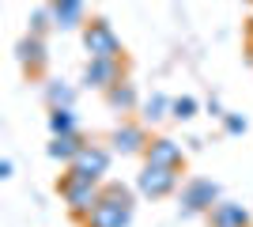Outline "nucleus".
Here are the masks:
<instances>
[{"label":"nucleus","instance_id":"1","mask_svg":"<svg viewBox=\"0 0 253 227\" xmlns=\"http://www.w3.org/2000/svg\"><path fill=\"white\" fill-rule=\"evenodd\" d=\"M132 220V193H128L125 185H102V193H98V205L91 208V216L84 220V227H125Z\"/></svg>","mask_w":253,"mask_h":227},{"label":"nucleus","instance_id":"2","mask_svg":"<svg viewBox=\"0 0 253 227\" xmlns=\"http://www.w3.org/2000/svg\"><path fill=\"white\" fill-rule=\"evenodd\" d=\"M57 189H61L68 212H72L80 224L91 216V208L98 205V193H102V185H98V182H84V178H76V174H64L61 182H57Z\"/></svg>","mask_w":253,"mask_h":227},{"label":"nucleus","instance_id":"3","mask_svg":"<svg viewBox=\"0 0 253 227\" xmlns=\"http://www.w3.org/2000/svg\"><path fill=\"white\" fill-rule=\"evenodd\" d=\"M84 45L87 53H91V61H125V49H121V38L114 34V27L106 19H91L84 23Z\"/></svg>","mask_w":253,"mask_h":227},{"label":"nucleus","instance_id":"4","mask_svg":"<svg viewBox=\"0 0 253 227\" xmlns=\"http://www.w3.org/2000/svg\"><path fill=\"white\" fill-rule=\"evenodd\" d=\"M106 171H110V151L102 144H84L76 151V159L68 163V174L84 178V182H102Z\"/></svg>","mask_w":253,"mask_h":227},{"label":"nucleus","instance_id":"5","mask_svg":"<svg viewBox=\"0 0 253 227\" xmlns=\"http://www.w3.org/2000/svg\"><path fill=\"white\" fill-rule=\"evenodd\" d=\"M136 185H140V193H144V197H170L174 189H178V171H170V167H155V163H148V167L140 171Z\"/></svg>","mask_w":253,"mask_h":227},{"label":"nucleus","instance_id":"6","mask_svg":"<svg viewBox=\"0 0 253 227\" xmlns=\"http://www.w3.org/2000/svg\"><path fill=\"white\" fill-rule=\"evenodd\" d=\"M121 80H125V61H87L84 68V84L98 87V91L121 84Z\"/></svg>","mask_w":253,"mask_h":227},{"label":"nucleus","instance_id":"7","mask_svg":"<svg viewBox=\"0 0 253 227\" xmlns=\"http://www.w3.org/2000/svg\"><path fill=\"white\" fill-rule=\"evenodd\" d=\"M215 201H219V185L208 182V178H193V182L185 185V193H181L185 212H204V208H211Z\"/></svg>","mask_w":253,"mask_h":227},{"label":"nucleus","instance_id":"8","mask_svg":"<svg viewBox=\"0 0 253 227\" xmlns=\"http://www.w3.org/2000/svg\"><path fill=\"white\" fill-rule=\"evenodd\" d=\"M144 155H148V163H155V167H170V171H181V163H185V155H181V144H174L170 136L148 140Z\"/></svg>","mask_w":253,"mask_h":227},{"label":"nucleus","instance_id":"9","mask_svg":"<svg viewBox=\"0 0 253 227\" xmlns=\"http://www.w3.org/2000/svg\"><path fill=\"white\" fill-rule=\"evenodd\" d=\"M45 8H49L57 31H76L84 23V0H49Z\"/></svg>","mask_w":253,"mask_h":227},{"label":"nucleus","instance_id":"10","mask_svg":"<svg viewBox=\"0 0 253 227\" xmlns=\"http://www.w3.org/2000/svg\"><path fill=\"white\" fill-rule=\"evenodd\" d=\"M110 144H114V151H121V155H136V151L148 148V133H144V125H117V129L110 133Z\"/></svg>","mask_w":253,"mask_h":227},{"label":"nucleus","instance_id":"11","mask_svg":"<svg viewBox=\"0 0 253 227\" xmlns=\"http://www.w3.org/2000/svg\"><path fill=\"white\" fill-rule=\"evenodd\" d=\"M15 53H19V65L27 68L31 76H38L45 68V61H49V57H45V42L38 38V34H27V38L15 45Z\"/></svg>","mask_w":253,"mask_h":227},{"label":"nucleus","instance_id":"12","mask_svg":"<svg viewBox=\"0 0 253 227\" xmlns=\"http://www.w3.org/2000/svg\"><path fill=\"white\" fill-rule=\"evenodd\" d=\"M211 227H250V212L242 205H231V201H219V205L208 208Z\"/></svg>","mask_w":253,"mask_h":227},{"label":"nucleus","instance_id":"13","mask_svg":"<svg viewBox=\"0 0 253 227\" xmlns=\"http://www.w3.org/2000/svg\"><path fill=\"white\" fill-rule=\"evenodd\" d=\"M106 102L114 110H121V114H132V110H136V87L125 84V80L114 84V87H106Z\"/></svg>","mask_w":253,"mask_h":227},{"label":"nucleus","instance_id":"14","mask_svg":"<svg viewBox=\"0 0 253 227\" xmlns=\"http://www.w3.org/2000/svg\"><path fill=\"white\" fill-rule=\"evenodd\" d=\"M84 136L80 133H64V136H53V144H49V155L53 159H64V163H72L76 159V151L84 148Z\"/></svg>","mask_w":253,"mask_h":227},{"label":"nucleus","instance_id":"15","mask_svg":"<svg viewBox=\"0 0 253 227\" xmlns=\"http://www.w3.org/2000/svg\"><path fill=\"white\" fill-rule=\"evenodd\" d=\"M49 133H53V136H64V133H80L72 106H57V110H49Z\"/></svg>","mask_w":253,"mask_h":227},{"label":"nucleus","instance_id":"16","mask_svg":"<svg viewBox=\"0 0 253 227\" xmlns=\"http://www.w3.org/2000/svg\"><path fill=\"white\" fill-rule=\"evenodd\" d=\"M72 98H76V91L64 84V80H49V84H45V102H49V110L72 106Z\"/></svg>","mask_w":253,"mask_h":227},{"label":"nucleus","instance_id":"17","mask_svg":"<svg viewBox=\"0 0 253 227\" xmlns=\"http://www.w3.org/2000/svg\"><path fill=\"white\" fill-rule=\"evenodd\" d=\"M167 110H170V98H167V95H151L148 102H144V121L167 118Z\"/></svg>","mask_w":253,"mask_h":227},{"label":"nucleus","instance_id":"18","mask_svg":"<svg viewBox=\"0 0 253 227\" xmlns=\"http://www.w3.org/2000/svg\"><path fill=\"white\" fill-rule=\"evenodd\" d=\"M193 114H197V98H174V102H170V118H178V121H185V118H193Z\"/></svg>","mask_w":253,"mask_h":227},{"label":"nucleus","instance_id":"19","mask_svg":"<svg viewBox=\"0 0 253 227\" xmlns=\"http://www.w3.org/2000/svg\"><path fill=\"white\" fill-rule=\"evenodd\" d=\"M53 27V15H49V8H38L31 15V34H38V38H45V31Z\"/></svg>","mask_w":253,"mask_h":227},{"label":"nucleus","instance_id":"20","mask_svg":"<svg viewBox=\"0 0 253 227\" xmlns=\"http://www.w3.org/2000/svg\"><path fill=\"white\" fill-rule=\"evenodd\" d=\"M242 129H246L242 118H227V133H242Z\"/></svg>","mask_w":253,"mask_h":227},{"label":"nucleus","instance_id":"21","mask_svg":"<svg viewBox=\"0 0 253 227\" xmlns=\"http://www.w3.org/2000/svg\"><path fill=\"white\" fill-rule=\"evenodd\" d=\"M0 178H11V163L8 159H0Z\"/></svg>","mask_w":253,"mask_h":227}]
</instances>
